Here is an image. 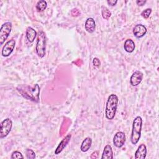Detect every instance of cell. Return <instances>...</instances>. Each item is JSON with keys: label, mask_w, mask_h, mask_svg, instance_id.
I'll return each mask as SVG.
<instances>
[{"label": "cell", "mask_w": 159, "mask_h": 159, "mask_svg": "<svg viewBox=\"0 0 159 159\" xmlns=\"http://www.w3.org/2000/svg\"><path fill=\"white\" fill-rule=\"evenodd\" d=\"M17 90L21 96L26 99L35 102H39L40 89L38 84H35L34 86L26 84H20L17 87Z\"/></svg>", "instance_id": "1"}, {"label": "cell", "mask_w": 159, "mask_h": 159, "mask_svg": "<svg viewBox=\"0 0 159 159\" xmlns=\"http://www.w3.org/2000/svg\"><path fill=\"white\" fill-rule=\"evenodd\" d=\"M118 102L119 99L116 94H112L108 97L105 110L106 117L107 119L112 120L114 118L117 111Z\"/></svg>", "instance_id": "2"}, {"label": "cell", "mask_w": 159, "mask_h": 159, "mask_svg": "<svg viewBox=\"0 0 159 159\" xmlns=\"http://www.w3.org/2000/svg\"><path fill=\"white\" fill-rule=\"evenodd\" d=\"M142 126V119L140 116H137L132 124V130L130 140L132 144L136 145L140 140Z\"/></svg>", "instance_id": "3"}, {"label": "cell", "mask_w": 159, "mask_h": 159, "mask_svg": "<svg viewBox=\"0 0 159 159\" xmlns=\"http://www.w3.org/2000/svg\"><path fill=\"white\" fill-rule=\"evenodd\" d=\"M46 50V36L43 31L40 30L37 34L35 50L38 56L43 58L45 55Z\"/></svg>", "instance_id": "4"}, {"label": "cell", "mask_w": 159, "mask_h": 159, "mask_svg": "<svg viewBox=\"0 0 159 159\" xmlns=\"http://www.w3.org/2000/svg\"><path fill=\"white\" fill-rule=\"evenodd\" d=\"M12 127V121L10 118L4 119L1 123L0 139L6 137L11 132Z\"/></svg>", "instance_id": "5"}, {"label": "cell", "mask_w": 159, "mask_h": 159, "mask_svg": "<svg viewBox=\"0 0 159 159\" xmlns=\"http://www.w3.org/2000/svg\"><path fill=\"white\" fill-rule=\"evenodd\" d=\"M12 30V24L10 22L4 23L0 29V45H2L9 37Z\"/></svg>", "instance_id": "6"}, {"label": "cell", "mask_w": 159, "mask_h": 159, "mask_svg": "<svg viewBox=\"0 0 159 159\" xmlns=\"http://www.w3.org/2000/svg\"><path fill=\"white\" fill-rule=\"evenodd\" d=\"M15 45L16 41L14 39H11L7 41L2 47L1 52L2 55L4 57H9L13 52L15 47Z\"/></svg>", "instance_id": "7"}, {"label": "cell", "mask_w": 159, "mask_h": 159, "mask_svg": "<svg viewBox=\"0 0 159 159\" xmlns=\"http://www.w3.org/2000/svg\"><path fill=\"white\" fill-rule=\"evenodd\" d=\"M125 142V135L123 132H117L114 136L113 143L117 148H121Z\"/></svg>", "instance_id": "8"}, {"label": "cell", "mask_w": 159, "mask_h": 159, "mask_svg": "<svg viewBox=\"0 0 159 159\" xmlns=\"http://www.w3.org/2000/svg\"><path fill=\"white\" fill-rule=\"evenodd\" d=\"M143 74L140 71H135L130 76V83L132 86H136L139 85L142 81Z\"/></svg>", "instance_id": "9"}, {"label": "cell", "mask_w": 159, "mask_h": 159, "mask_svg": "<svg viewBox=\"0 0 159 159\" xmlns=\"http://www.w3.org/2000/svg\"><path fill=\"white\" fill-rule=\"evenodd\" d=\"M71 135L68 134L61 140V141L60 142V143L58 144V145L57 146V147L56 148V149L55 150V155L60 154L63 150V149L66 147L67 144L69 143V142L71 139Z\"/></svg>", "instance_id": "10"}, {"label": "cell", "mask_w": 159, "mask_h": 159, "mask_svg": "<svg viewBox=\"0 0 159 159\" xmlns=\"http://www.w3.org/2000/svg\"><path fill=\"white\" fill-rule=\"evenodd\" d=\"M147 32V28L142 24L136 25L133 29V33L137 38L143 37L146 34Z\"/></svg>", "instance_id": "11"}, {"label": "cell", "mask_w": 159, "mask_h": 159, "mask_svg": "<svg viewBox=\"0 0 159 159\" xmlns=\"http://www.w3.org/2000/svg\"><path fill=\"white\" fill-rule=\"evenodd\" d=\"M147 155V147L145 144H141L139 146L135 153V159H144Z\"/></svg>", "instance_id": "12"}, {"label": "cell", "mask_w": 159, "mask_h": 159, "mask_svg": "<svg viewBox=\"0 0 159 159\" xmlns=\"http://www.w3.org/2000/svg\"><path fill=\"white\" fill-rule=\"evenodd\" d=\"M84 27H85L86 30L90 34L93 33L96 29V22L94 19L92 17L88 18L85 22Z\"/></svg>", "instance_id": "13"}, {"label": "cell", "mask_w": 159, "mask_h": 159, "mask_svg": "<svg viewBox=\"0 0 159 159\" xmlns=\"http://www.w3.org/2000/svg\"><path fill=\"white\" fill-rule=\"evenodd\" d=\"M25 36H26V39H27V40L29 42L32 43L34 41L35 37L37 36V32L35 31V30H34L32 27H28L26 29Z\"/></svg>", "instance_id": "14"}, {"label": "cell", "mask_w": 159, "mask_h": 159, "mask_svg": "<svg viewBox=\"0 0 159 159\" xmlns=\"http://www.w3.org/2000/svg\"><path fill=\"white\" fill-rule=\"evenodd\" d=\"M102 159H112L113 158V152L112 147L110 145H106L101 156Z\"/></svg>", "instance_id": "15"}, {"label": "cell", "mask_w": 159, "mask_h": 159, "mask_svg": "<svg viewBox=\"0 0 159 159\" xmlns=\"http://www.w3.org/2000/svg\"><path fill=\"white\" fill-rule=\"evenodd\" d=\"M92 144V140L90 137H86L85 138L83 141L81 143L80 150L83 152H87L91 147Z\"/></svg>", "instance_id": "16"}, {"label": "cell", "mask_w": 159, "mask_h": 159, "mask_svg": "<svg viewBox=\"0 0 159 159\" xmlns=\"http://www.w3.org/2000/svg\"><path fill=\"white\" fill-rule=\"evenodd\" d=\"M135 43L132 39H127L125 41L124 45V50L127 52H128V53L133 52L135 49Z\"/></svg>", "instance_id": "17"}, {"label": "cell", "mask_w": 159, "mask_h": 159, "mask_svg": "<svg viewBox=\"0 0 159 159\" xmlns=\"http://www.w3.org/2000/svg\"><path fill=\"white\" fill-rule=\"evenodd\" d=\"M101 14L102 18L106 20L109 19V17L111 16V12L109 10L107 7L104 6L101 7Z\"/></svg>", "instance_id": "18"}, {"label": "cell", "mask_w": 159, "mask_h": 159, "mask_svg": "<svg viewBox=\"0 0 159 159\" xmlns=\"http://www.w3.org/2000/svg\"><path fill=\"white\" fill-rule=\"evenodd\" d=\"M47 6V2L45 1H39L36 4V9L38 12H42L46 9Z\"/></svg>", "instance_id": "19"}, {"label": "cell", "mask_w": 159, "mask_h": 159, "mask_svg": "<svg viewBox=\"0 0 159 159\" xmlns=\"http://www.w3.org/2000/svg\"><path fill=\"white\" fill-rule=\"evenodd\" d=\"M25 154L27 159H34L35 158V152L32 149H27L25 151Z\"/></svg>", "instance_id": "20"}, {"label": "cell", "mask_w": 159, "mask_h": 159, "mask_svg": "<svg viewBox=\"0 0 159 159\" xmlns=\"http://www.w3.org/2000/svg\"><path fill=\"white\" fill-rule=\"evenodd\" d=\"M152 13V9L151 8H147L146 9H145L144 11H143L141 13V16L145 18V19H147L149 17V16H150Z\"/></svg>", "instance_id": "21"}, {"label": "cell", "mask_w": 159, "mask_h": 159, "mask_svg": "<svg viewBox=\"0 0 159 159\" xmlns=\"http://www.w3.org/2000/svg\"><path fill=\"white\" fill-rule=\"evenodd\" d=\"M11 158L12 159H16V158H24V156L22 154L18 151H14L12 153Z\"/></svg>", "instance_id": "22"}, {"label": "cell", "mask_w": 159, "mask_h": 159, "mask_svg": "<svg viewBox=\"0 0 159 159\" xmlns=\"http://www.w3.org/2000/svg\"><path fill=\"white\" fill-rule=\"evenodd\" d=\"M93 64L94 66H95L96 67H99L101 65V61L98 58L95 57L93 60Z\"/></svg>", "instance_id": "23"}, {"label": "cell", "mask_w": 159, "mask_h": 159, "mask_svg": "<svg viewBox=\"0 0 159 159\" xmlns=\"http://www.w3.org/2000/svg\"><path fill=\"white\" fill-rule=\"evenodd\" d=\"M98 155H98V151H94V152H93L91 153L90 158L91 159H96V158H97L98 157Z\"/></svg>", "instance_id": "24"}, {"label": "cell", "mask_w": 159, "mask_h": 159, "mask_svg": "<svg viewBox=\"0 0 159 159\" xmlns=\"http://www.w3.org/2000/svg\"><path fill=\"white\" fill-rule=\"evenodd\" d=\"M107 4H109L110 6H115V5L117 4V0H115V1H114V0H109V1H107Z\"/></svg>", "instance_id": "25"}, {"label": "cell", "mask_w": 159, "mask_h": 159, "mask_svg": "<svg viewBox=\"0 0 159 159\" xmlns=\"http://www.w3.org/2000/svg\"><path fill=\"white\" fill-rule=\"evenodd\" d=\"M146 2H147V1H143V0H137V1H136V3L137 4V5L140 6H143Z\"/></svg>", "instance_id": "26"}]
</instances>
